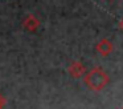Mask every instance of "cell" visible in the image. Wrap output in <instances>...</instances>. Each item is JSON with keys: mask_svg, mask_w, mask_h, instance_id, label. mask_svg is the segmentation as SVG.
Returning <instances> with one entry per match:
<instances>
[{"mask_svg": "<svg viewBox=\"0 0 123 109\" xmlns=\"http://www.w3.org/2000/svg\"><path fill=\"white\" fill-rule=\"evenodd\" d=\"M85 80L91 88H94V89H102V88L105 87V84L109 81V79H107V76L105 74V72L99 68L93 69V71L86 76Z\"/></svg>", "mask_w": 123, "mask_h": 109, "instance_id": "cell-1", "label": "cell"}, {"mask_svg": "<svg viewBox=\"0 0 123 109\" xmlns=\"http://www.w3.org/2000/svg\"><path fill=\"white\" fill-rule=\"evenodd\" d=\"M38 25H40V20H38L35 15H29L24 21H23V27L27 28L28 31H35Z\"/></svg>", "mask_w": 123, "mask_h": 109, "instance_id": "cell-2", "label": "cell"}, {"mask_svg": "<svg viewBox=\"0 0 123 109\" xmlns=\"http://www.w3.org/2000/svg\"><path fill=\"white\" fill-rule=\"evenodd\" d=\"M97 49H98V52L101 53V55H109L110 52L112 51V44L109 41V40H102L101 43H99L98 45H97Z\"/></svg>", "mask_w": 123, "mask_h": 109, "instance_id": "cell-3", "label": "cell"}, {"mask_svg": "<svg viewBox=\"0 0 123 109\" xmlns=\"http://www.w3.org/2000/svg\"><path fill=\"white\" fill-rule=\"evenodd\" d=\"M70 73L73 74V76H75V77H80V76H82L83 74V66H82V64L81 63H74L72 66H70Z\"/></svg>", "mask_w": 123, "mask_h": 109, "instance_id": "cell-4", "label": "cell"}, {"mask_svg": "<svg viewBox=\"0 0 123 109\" xmlns=\"http://www.w3.org/2000/svg\"><path fill=\"white\" fill-rule=\"evenodd\" d=\"M119 25H120V28L123 29V19H122V21H120V24H119Z\"/></svg>", "mask_w": 123, "mask_h": 109, "instance_id": "cell-5", "label": "cell"}]
</instances>
